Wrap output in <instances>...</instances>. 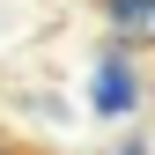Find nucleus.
<instances>
[{
    "label": "nucleus",
    "mask_w": 155,
    "mask_h": 155,
    "mask_svg": "<svg viewBox=\"0 0 155 155\" xmlns=\"http://www.w3.org/2000/svg\"><path fill=\"white\" fill-rule=\"evenodd\" d=\"M118 45H155V0H96Z\"/></svg>",
    "instance_id": "obj_1"
},
{
    "label": "nucleus",
    "mask_w": 155,
    "mask_h": 155,
    "mask_svg": "<svg viewBox=\"0 0 155 155\" xmlns=\"http://www.w3.org/2000/svg\"><path fill=\"white\" fill-rule=\"evenodd\" d=\"M89 104L104 111V118H126V111H133V67H126V59H104V67H96Z\"/></svg>",
    "instance_id": "obj_2"
}]
</instances>
